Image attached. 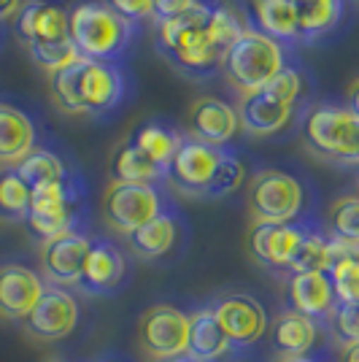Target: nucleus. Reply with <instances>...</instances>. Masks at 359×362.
Returning <instances> with one entry per match:
<instances>
[{
	"label": "nucleus",
	"mask_w": 359,
	"mask_h": 362,
	"mask_svg": "<svg viewBox=\"0 0 359 362\" xmlns=\"http://www.w3.org/2000/svg\"><path fill=\"white\" fill-rule=\"evenodd\" d=\"M329 262H332V257H329V235L322 233L316 225H311L305 230L298 252H295L289 273H327Z\"/></svg>",
	"instance_id": "31"
},
{
	"label": "nucleus",
	"mask_w": 359,
	"mask_h": 362,
	"mask_svg": "<svg viewBox=\"0 0 359 362\" xmlns=\"http://www.w3.org/2000/svg\"><path fill=\"white\" fill-rule=\"evenodd\" d=\"M167 211V200L157 184H119L111 181L103 192V219L111 230L130 235L133 230Z\"/></svg>",
	"instance_id": "8"
},
{
	"label": "nucleus",
	"mask_w": 359,
	"mask_h": 362,
	"mask_svg": "<svg viewBox=\"0 0 359 362\" xmlns=\"http://www.w3.org/2000/svg\"><path fill=\"white\" fill-rule=\"evenodd\" d=\"M35 149V127L25 111L0 103V165L16 168Z\"/></svg>",
	"instance_id": "23"
},
{
	"label": "nucleus",
	"mask_w": 359,
	"mask_h": 362,
	"mask_svg": "<svg viewBox=\"0 0 359 362\" xmlns=\"http://www.w3.org/2000/svg\"><path fill=\"white\" fill-rule=\"evenodd\" d=\"M327 338L329 332L324 325H319L316 319H308L292 311V308H284L278 317L273 319V327H270V341H273V349L278 357H308V354H316V346L319 341Z\"/></svg>",
	"instance_id": "19"
},
{
	"label": "nucleus",
	"mask_w": 359,
	"mask_h": 362,
	"mask_svg": "<svg viewBox=\"0 0 359 362\" xmlns=\"http://www.w3.org/2000/svg\"><path fill=\"white\" fill-rule=\"evenodd\" d=\"M111 179L119 184H157L165 179V170L151 163L133 141H124L111 154Z\"/></svg>",
	"instance_id": "26"
},
{
	"label": "nucleus",
	"mask_w": 359,
	"mask_h": 362,
	"mask_svg": "<svg viewBox=\"0 0 359 362\" xmlns=\"http://www.w3.org/2000/svg\"><path fill=\"white\" fill-rule=\"evenodd\" d=\"M44 279L28 265H0V317L25 322L44 295Z\"/></svg>",
	"instance_id": "18"
},
{
	"label": "nucleus",
	"mask_w": 359,
	"mask_h": 362,
	"mask_svg": "<svg viewBox=\"0 0 359 362\" xmlns=\"http://www.w3.org/2000/svg\"><path fill=\"white\" fill-rule=\"evenodd\" d=\"M259 92H262L265 98H270V100L281 103V106L295 108L300 92H302V78H300V74L295 71V68L284 65V68L273 76V78H270L268 84H265Z\"/></svg>",
	"instance_id": "37"
},
{
	"label": "nucleus",
	"mask_w": 359,
	"mask_h": 362,
	"mask_svg": "<svg viewBox=\"0 0 359 362\" xmlns=\"http://www.w3.org/2000/svg\"><path fill=\"white\" fill-rule=\"evenodd\" d=\"M16 173H19V179L25 181L30 189L35 187H46V184H57V181H65L68 179V168L62 163L60 157L54 154V151L49 149H35L14 168Z\"/></svg>",
	"instance_id": "30"
},
{
	"label": "nucleus",
	"mask_w": 359,
	"mask_h": 362,
	"mask_svg": "<svg viewBox=\"0 0 359 362\" xmlns=\"http://www.w3.org/2000/svg\"><path fill=\"white\" fill-rule=\"evenodd\" d=\"M127 279V257L117 243L92 238V249L84 262L78 289L84 295H114Z\"/></svg>",
	"instance_id": "16"
},
{
	"label": "nucleus",
	"mask_w": 359,
	"mask_h": 362,
	"mask_svg": "<svg viewBox=\"0 0 359 362\" xmlns=\"http://www.w3.org/2000/svg\"><path fill=\"white\" fill-rule=\"evenodd\" d=\"M19 8H22V0H0V22L16 16Z\"/></svg>",
	"instance_id": "41"
},
{
	"label": "nucleus",
	"mask_w": 359,
	"mask_h": 362,
	"mask_svg": "<svg viewBox=\"0 0 359 362\" xmlns=\"http://www.w3.org/2000/svg\"><path fill=\"white\" fill-rule=\"evenodd\" d=\"M314 225L311 219H302V222H292V225H262L252 227V235H249V249L252 257L262 268L268 271H286L295 259L300 241L305 235V230Z\"/></svg>",
	"instance_id": "14"
},
{
	"label": "nucleus",
	"mask_w": 359,
	"mask_h": 362,
	"mask_svg": "<svg viewBox=\"0 0 359 362\" xmlns=\"http://www.w3.org/2000/svg\"><path fill=\"white\" fill-rule=\"evenodd\" d=\"M187 357H192L195 362H233V357H238L219 319L213 317L211 305H200L195 311H189Z\"/></svg>",
	"instance_id": "20"
},
{
	"label": "nucleus",
	"mask_w": 359,
	"mask_h": 362,
	"mask_svg": "<svg viewBox=\"0 0 359 362\" xmlns=\"http://www.w3.org/2000/svg\"><path fill=\"white\" fill-rule=\"evenodd\" d=\"M308 192L295 173L278 168H262L249 181V211L254 225H292L302 222Z\"/></svg>",
	"instance_id": "5"
},
{
	"label": "nucleus",
	"mask_w": 359,
	"mask_h": 362,
	"mask_svg": "<svg viewBox=\"0 0 359 362\" xmlns=\"http://www.w3.org/2000/svg\"><path fill=\"white\" fill-rule=\"evenodd\" d=\"M68 38L73 41L78 57L111 62L130 44L133 22L122 19L100 0H87L68 14Z\"/></svg>",
	"instance_id": "3"
},
{
	"label": "nucleus",
	"mask_w": 359,
	"mask_h": 362,
	"mask_svg": "<svg viewBox=\"0 0 359 362\" xmlns=\"http://www.w3.org/2000/svg\"><path fill=\"white\" fill-rule=\"evenodd\" d=\"M187 127H189V138L203 141V144L216 146V149H225L240 127L238 111L225 100L206 95V98H197L189 106Z\"/></svg>",
	"instance_id": "15"
},
{
	"label": "nucleus",
	"mask_w": 359,
	"mask_h": 362,
	"mask_svg": "<svg viewBox=\"0 0 359 362\" xmlns=\"http://www.w3.org/2000/svg\"><path fill=\"white\" fill-rule=\"evenodd\" d=\"M78 317L81 308L73 295L68 289L46 284L41 300L25 319V330L38 341H62L78 327Z\"/></svg>",
	"instance_id": "13"
},
{
	"label": "nucleus",
	"mask_w": 359,
	"mask_h": 362,
	"mask_svg": "<svg viewBox=\"0 0 359 362\" xmlns=\"http://www.w3.org/2000/svg\"><path fill=\"white\" fill-rule=\"evenodd\" d=\"M254 19L259 33L273 41H298L300 25L292 0H254Z\"/></svg>",
	"instance_id": "27"
},
{
	"label": "nucleus",
	"mask_w": 359,
	"mask_h": 362,
	"mask_svg": "<svg viewBox=\"0 0 359 362\" xmlns=\"http://www.w3.org/2000/svg\"><path fill=\"white\" fill-rule=\"evenodd\" d=\"M100 362H111V360H100Z\"/></svg>",
	"instance_id": "46"
},
{
	"label": "nucleus",
	"mask_w": 359,
	"mask_h": 362,
	"mask_svg": "<svg viewBox=\"0 0 359 362\" xmlns=\"http://www.w3.org/2000/svg\"><path fill=\"white\" fill-rule=\"evenodd\" d=\"M197 0H151V16L160 22H167V19H176L184 11H189Z\"/></svg>",
	"instance_id": "40"
},
{
	"label": "nucleus",
	"mask_w": 359,
	"mask_h": 362,
	"mask_svg": "<svg viewBox=\"0 0 359 362\" xmlns=\"http://www.w3.org/2000/svg\"><path fill=\"white\" fill-rule=\"evenodd\" d=\"M238 354L257 346L270 330V314L249 292H225L208 303Z\"/></svg>",
	"instance_id": "9"
},
{
	"label": "nucleus",
	"mask_w": 359,
	"mask_h": 362,
	"mask_svg": "<svg viewBox=\"0 0 359 362\" xmlns=\"http://www.w3.org/2000/svg\"><path fill=\"white\" fill-rule=\"evenodd\" d=\"M52 98L65 114L100 117L124 98V76L114 62L78 57L68 68L52 74Z\"/></svg>",
	"instance_id": "1"
},
{
	"label": "nucleus",
	"mask_w": 359,
	"mask_h": 362,
	"mask_svg": "<svg viewBox=\"0 0 359 362\" xmlns=\"http://www.w3.org/2000/svg\"><path fill=\"white\" fill-rule=\"evenodd\" d=\"M329 235V233H327ZM329 281L338 303H359V243L329 235Z\"/></svg>",
	"instance_id": "25"
},
{
	"label": "nucleus",
	"mask_w": 359,
	"mask_h": 362,
	"mask_svg": "<svg viewBox=\"0 0 359 362\" xmlns=\"http://www.w3.org/2000/svg\"><path fill=\"white\" fill-rule=\"evenodd\" d=\"M130 141L149 157L151 163H157L163 170H167L170 160H173V154H176V149H179L181 136L176 133V130H170V127L160 124V122H146V124H141L133 136H130Z\"/></svg>",
	"instance_id": "29"
},
{
	"label": "nucleus",
	"mask_w": 359,
	"mask_h": 362,
	"mask_svg": "<svg viewBox=\"0 0 359 362\" xmlns=\"http://www.w3.org/2000/svg\"><path fill=\"white\" fill-rule=\"evenodd\" d=\"M286 308L327 327L332 311L338 308V295L327 273H292L286 281Z\"/></svg>",
	"instance_id": "17"
},
{
	"label": "nucleus",
	"mask_w": 359,
	"mask_h": 362,
	"mask_svg": "<svg viewBox=\"0 0 359 362\" xmlns=\"http://www.w3.org/2000/svg\"><path fill=\"white\" fill-rule=\"evenodd\" d=\"M14 30L25 44L68 38V11L49 0H28L14 16Z\"/></svg>",
	"instance_id": "21"
},
{
	"label": "nucleus",
	"mask_w": 359,
	"mask_h": 362,
	"mask_svg": "<svg viewBox=\"0 0 359 362\" xmlns=\"http://www.w3.org/2000/svg\"><path fill=\"white\" fill-rule=\"evenodd\" d=\"M292 111L295 108L281 106V103L265 98L262 92H254V95H243L238 108V122L249 136L265 138L284 130L286 122L292 119Z\"/></svg>",
	"instance_id": "24"
},
{
	"label": "nucleus",
	"mask_w": 359,
	"mask_h": 362,
	"mask_svg": "<svg viewBox=\"0 0 359 362\" xmlns=\"http://www.w3.org/2000/svg\"><path fill=\"white\" fill-rule=\"evenodd\" d=\"M227 151L208 146L195 138H181L179 149L173 154L170 165L165 170V179L170 181L179 192L192 197H206L213 181V173Z\"/></svg>",
	"instance_id": "11"
},
{
	"label": "nucleus",
	"mask_w": 359,
	"mask_h": 362,
	"mask_svg": "<svg viewBox=\"0 0 359 362\" xmlns=\"http://www.w3.org/2000/svg\"><path fill=\"white\" fill-rule=\"evenodd\" d=\"M30 60L44 68L46 74H57L62 68H68L71 62L78 60V52L71 38H62V41H44V44H30Z\"/></svg>",
	"instance_id": "34"
},
{
	"label": "nucleus",
	"mask_w": 359,
	"mask_h": 362,
	"mask_svg": "<svg viewBox=\"0 0 359 362\" xmlns=\"http://www.w3.org/2000/svg\"><path fill=\"white\" fill-rule=\"evenodd\" d=\"M302 144L332 165H359V117L341 106H316L302 119Z\"/></svg>",
	"instance_id": "4"
},
{
	"label": "nucleus",
	"mask_w": 359,
	"mask_h": 362,
	"mask_svg": "<svg viewBox=\"0 0 359 362\" xmlns=\"http://www.w3.org/2000/svg\"><path fill=\"white\" fill-rule=\"evenodd\" d=\"M33 189L19 179L14 168L0 170V219L6 222H25L30 209Z\"/></svg>",
	"instance_id": "32"
},
{
	"label": "nucleus",
	"mask_w": 359,
	"mask_h": 362,
	"mask_svg": "<svg viewBox=\"0 0 359 362\" xmlns=\"http://www.w3.org/2000/svg\"><path fill=\"white\" fill-rule=\"evenodd\" d=\"M278 362H324L316 354H308V357H278Z\"/></svg>",
	"instance_id": "44"
},
{
	"label": "nucleus",
	"mask_w": 359,
	"mask_h": 362,
	"mask_svg": "<svg viewBox=\"0 0 359 362\" xmlns=\"http://www.w3.org/2000/svg\"><path fill=\"white\" fill-rule=\"evenodd\" d=\"M243 181H246V165L240 163L235 154H230V151H227L225 157H222V163H219V168H216V173H213V181H211L208 195L206 197L233 195Z\"/></svg>",
	"instance_id": "38"
},
{
	"label": "nucleus",
	"mask_w": 359,
	"mask_h": 362,
	"mask_svg": "<svg viewBox=\"0 0 359 362\" xmlns=\"http://www.w3.org/2000/svg\"><path fill=\"white\" fill-rule=\"evenodd\" d=\"M249 30V25L243 22V16L230 8V6H211V16H208V35L213 46L225 54L230 46L238 41L243 33Z\"/></svg>",
	"instance_id": "33"
},
{
	"label": "nucleus",
	"mask_w": 359,
	"mask_h": 362,
	"mask_svg": "<svg viewBox=\"0 0 359 362\" xmlns=\"http://www.w3.org/2000/svg\"><path fill=\"white\" fill-rule=\"evenodd\" d=\"M124 238H127V246H130V252L135 257H141V259H163L165 255H170L179 246L181 222L179 216L167 209L157 219H151L143 227L133 230Z\"/></svg>",
	"instance_id": "22"
},
{
	"label": "nucleus",
	"mask_w": 359,
	"mask_h": 362,
	"mask_svg": "<svg viewBox=\"0 0 359 362\" xmlns=\"http://www.w3.org/2000/svg\"><path fill=\"white\" fill-rule=\"evenodd\" d=\"M167 362H195L192 357H187V354H181V357H176V360H167Z\"/></svg>",
	"instance_id": "45"
},
{
	"label": "nucleus",
	"mask_w": 359,
	"mask_h": 362,
	"mask_svg": "<svg viewBox=\"0 0 359 362\" xmlns=\"http://www.w3.org/2000/svg\"><path fill=\"white\" fill-rule=\"evenodd\" d=\"M329 341L338 349L359 344V303H338L327 322Z\"/></svg>",
	"instance_id": "35"
},
{
	"label": "nucleus",
	"mask_w": 359,
	"mask_h": 362,
	"mask_svg": "<svg viewBox=\"0 0 359 362\" xmlns=\"http://www.w3.org/2000/svg\"><path fill=\"white\" fill-rule=\"evenodd\" d=\"M78 214H81V187L68 176L65 181L33 189L25 222L33 235L44 243L62 233L78 230Z\"/></svg>",
	"instance_id": "7"
},
{
	"label": "nucleus",
	"mask_w": 359,
	"mask_h": 362,
	"mask_svg": "<svg viewBox=\"0 0 359 362\" xmlns=\"http://www.w3.org/2000/svg\"><path fill=\"white\" fill-rule=\"evenodd\" d=\"M329 235L359 243V195H346L335 200L329 214Z\"/></svg>",
	"instance_id": "36"
},
{
	"label": "nucleus",
	"mask_w": 359,
	"mask_h": 362,
	"mask_svg": "<svg viewBox=\"0 0 359 362\" xmlns=\"http://www.w3.org/2000/svg\"><path fill=\"white\" fill-rule=\"evenodd\" d=\"M298 11L300 38H319L329 33L343 14V0H292Z\"/></svg>",
	"instance_id": "28"
},
{
	"label": "nucleus",
	"mask_w": 359,
	"mask_h": 362,
	"mask_svg": "<svg viewBox=\"0 0 359 362\" xmlns=\"http://www.w3.org/2000/svg\"><path fill=\"white\" fill-rule=\"evenodd\" d=\"M346 100H348V111H354L359 117V78L351 81V87L346 92Z\"/></svg>",
	"instance_id": "42"
},
{
	"label": "nucleus",
	"mask_w": 359,
	"mask_h": 362,
	"mask_svg": "<svg viewBox=\"0 0 359 362\" xmlns=\"http://www.w3.org/2000/svg\"><path fill=\"white\" fill-rule=\"evenodd\" d=\"M141 346L151 360L167 362L187 354L189 341V314L170 303L151 305L141 317Z\"/></svg>",
	"instance_id": "10"
},
{
	"label": "nucleus",
	"mask_w": 359,
	"mask_h": 362,
	"mask_svg": "<svg viewBox=\"0 0 359 362\" xmlns=\"http://www.w3.org/2000/svg\"><path fill=\"white\" fill-rule=\"evenodd\" d=\"M103 3L127 22H138V19L151 16V0H103Z\"/></svg>",
	"instance_id": "39"
},
{
	"label": "nucleus",
	"mask_w": 359,
	"mask_h": 362,
	"mask_svg": "<svg viewBox=\"0 0 359 362\" xmlns=\"http://www.w3.org/2000/svg\"><path fill=\"white\" fill-rule=\"evenodd\" d=\"M208 16L211 6L197 0L189 11L157 25V49L184 76L206 78L222 68L225 54L211 41Z\"/></svg>",
	"instance_id": "2"
},
{
	"label": "nucleus",
	"mask_w": 359,
	"mask_h": 362,
	"mask_svg": "<svg viewBox=\"0 0 359 362\" xmlns=\"http://www.w3.org/2000/svg\"><path fill=\"white\" fill-rule=\"evenodd\" d=\"M92 238L81 230L62 233L41 243V273L52 287H78Z\"/></svg>",
	"instance_id": "12"
},
{
	"label": "nucleus",
	"mask_w": 359,
	"mask_h": 362,
	"mask_svg": "<svg viewBox=\"0 0 359 362\" xmlns=\"http://www.w3.org/2000/svg\"><path fill=\"white\" fill-rule=\"evenodd\" d=\"M338 362H359V344L357 346L338 349Z\"/></svg>",
	"instance_id": "43"
},
{
	"label": "nucleus",
	"mask_w": 359,
	"mask_h": 362,
	"mask_svg": "<svg viewBox=\"0 0 359 362\" xmlns=\"http://www.w3.org/2000/svg\"><path fill=\"white\" fill-rule=\"evenodd\" d=\"M284 49L259 30H249L225 52L222 71L227 81L243 95H254L284 68Z\"/></svg>",
	"instance_id": "6"
}]
</instances>
